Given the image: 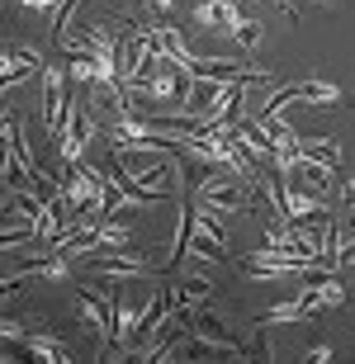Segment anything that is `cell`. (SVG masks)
<instances>
[{
    "label": "cell",
    "mask_w": 355,
    "mask_h": 364,
    "mask_svg": "<svg viewBox=\"0 0 355 364\" xmlns=\"http://www.w3.org/2000/svg\"><path fill=\"white\" fill-rule=\"evenodd\" d=\"M0 71H5V90H14V85L24 81L28 71H43V57L33 53V48H19V53L10 48V53L0 57Z\"/></svg>",
    "instance_id": "obj_7"
},
{
    "label": "cell",
    "mask_w": 355,
    "mask_h": 364,
    "mask_svg": "<svg viewBox=\"0 0 355 364\" xmlns=\"http://www.w3.org/2000/svg\"><path fill=\"white\" fill-rule=\"evenodd\" d=\"M308 360H313V364H327L332 350H327V346H317V350H308Z\"/></svg>",
    "instance_id": "obj_17"
},
{
    "label": "cell",
    "mask_w": 355,
    "mask_h": 364,
    "mask_svg": "<svg viewBox=\"0 0 355 364\" xmlns=\"http://www.w3.org/2000/svg\"><path fill=\"white\" fill-rule=\"evenodd\" d=\"M341 203H346V213H355V171L346 176V189H341Z\"/></svg>",
    "instance_id": "obj_15"
},
{
    "label": "cell",
    "mask_w": 355,
    "mask_h": 364,
    "mask_svg": "<svg viewBox=\"0 0 355 364\" xmlns=\"http://www.w3.org/2000/svg\"><path fill=\"white\" fill-rule=\"evenodd\" d=\"M237 43H242V53H251V48L260 43V24H256V19H242V28H237Z\"/></svg>",
    "instance_id": "obj_14"
},
{
    "label": "cell",
    "mask_w": 355,
    "mask_h": 364,
    "mask_svg": "<svg viewBox=\"0 0 355 364\" xmlns=\"http://www.w3.org/2000/svg\"><path fill=\"white\" fill-rule=\"evenodd\" d=\"M14 274H38V279H71V256L53 251L48 260H24V265H14Z\"/></svg>",
    "instance_id": "obj_9"
},
{
    "label": "cell",
    "mask_w": 355,
    "mask_h": 364,
    "mask_svg": "<svg viewBox=\"0 0 355 364\" xmlns=\"http://www.w3.org/2000/svg\"><path fill=\"white\" fill-rule=\"evenodd\" d=\"M242 270L251 274V279H275V274H308V270H322V260L317 256H299V251H256V256L242 260Z\"/></svg>",
    "instance_id": "obj_2"
},
{
    "label": "cell",
    "mask_w": 355,
    "mask_h": 364,
    "mask_svg": "<svg viewBox=\"0 0 355 364\" xmlns=\"http://www.w3.org/2000/svg\"><path fill=\"white\" fill-rule=\"evenodd\" d=\"M95 228H100V237H105V246H128V237H133V228H123L119 218H100Z\"/></svg>",
    "instance_id": "obj_12"
},
{
    "label": "cell",
    "mask_w": 355,
    "mask_h": 364,
    "mask_svg": "<svg viewBox=\"0 0 355 364\" xmlns=\"http://www.w3.org/2000/svg\"><path fill=\"white\" fill-rule=\"evenodd\" d=\"M95 105L90 100H76L71 105V119H67V133H62V161L67 166H81L85 147H90V133H95Z\"/></svg>",
    "instance_id": "obj_4"
},
{
    "label": "cell",
    "mask_w": 355,
    "mask_h": 364,
    "mask_svg": "<svg viewBox=\"0 0 355 364\" xmlns=\"http://www.w3.org/2000/svg\"><path fill=\"white\" fill-rule=\"evenodd\" d=\"M299 151H303V156H308V161L327 166L332 176L341 171V147H337L332 137H299Z\"/></svg>",
    "instance_id": "obj_8"
},
{
    "label": "cell",
    "mask_w": 355,
    "mask_h": 364,
    "mask_svg": "<svg viewBox=\"0 0 355 364\" xmlns=\"http://www.w3.org/2000/svg\"><path fill=\"white\" fill-rule=\"evenodd\" d=\"M194 199L208 203V208H218V213H242V208H256V199H251L242 185H233L228 176H204L199 185H194Z\"/></svg>",
    "instance_id": "obj_3"
},
{
    "label": "cell",
    "mask_w": 355,
    "mask_h": 364,
    "mask_svg": "<svg viewBox=\"0 0 355 364\" xmlns=\"http://www.w3.org/2000/svg\"><path fill=\"white\" fill-rule=\"evenodd\" d=\"M346 265H355V237L351 242H337V251H332V274L346 270Z\"/></svg>",
    "instance_id": "obj_13"
},
{
    "label": "cell",
    "mask_w": 355,
    "mask_h": 364,
    "mask_svg": "<svg viewBox=\"0 0 355 364\" xmlns=\"http://www.w3.org/2000/svg\"><path fill=\"white\" fill-rule=\"evenodd\" d=\"M24 350L38 355V360H53V364H67V360H71L67 346H62L57 336H43V331H28V336H24Z\"/></svg>",
    "instance_id": "obj_10"
},
{
    "label": "cell",
    "mask_w": 355,
    "mask_h": 364,
    "mask_svg": "<svg viewBox=\"0 0 355 364\" xmlns=\"http://www.w3.org/2000/svg\"><path fill=\"white\" fill-rule=\"evenodd\" d=\"M223 85H228V81H213V76H194L190 90H185V100H180V114H185V119H199V109L213 105V100L223 95Z\"/></svg>",
    "instance_id": "obj_6"
},
{
    "label": "cell",
    "mask_w": 355,
    "mask_h": 364,
    "mask_svg": "<svg viewBox=\"0 0 355 364\" xmlns=\"http://www.w3.org/2000/svg\"><path fill=\"white\" fill-rule=\"evenodd\" d=\"M67 81H71L67 67H43V123H48V137L53 142H62L71 105H76V95L67 90Z\"/></svg>",
    "instance_id": "obj_1"
},
{
    "label": "cell",
    "mask_w": 355,
    "mask_h": 364,
    "mask_svg": "<svg viewBox=\"0 0 355 364\" xmlns=\"http://www.w3.org/2000/svg\"><path fill=\"white\" fill-rule=\"evenodd\" d=\"M24 10H62V0H19Z\"/></svg>",
    "instance_id": "obj_16"
},
{
    "label": "cell",
    "mask_w": 355,
    "mask_h": 364,
    "mask_svg": "<svg viewBox=\"0 0 355 364\" xmlns=\"http://www.w3.org/2000/svg\"><path fill=\"white\" fill-rule=\"evenodd\" d=\"M194 19L204 28H223V33H233L242 28V10H237V0H199V10H194Z\"/></svg>",
    "instance_id": "obj_5"
},
{
    "label": "cell",
    "mask_w": 355,
    "mask_h": 364,
    "mask_svg": "<svg viewBox=\"0 0 355 364\" xmlns=\"http://www.w3.org/2000/svg\"><path fill=\"white\" fill-rule=\"evenodd\" d=\"M180 294H185V303H199V298H213V279L208 274H190V279H176Z\"/></svg>",
    "instance_id": "obj_11"
},
{
    "label": "cell",
    "mask_w": 355,
    "mask_h": 364,
    "mask_svg": "<svg viewBox=\"0 0 355 364\" xmlns=\"http://www.w3.org/2000/svg\"><path fill=\"white\" fill-rule=\"evenodd\" d=\"M152 5H157L161 14H171V5H176V0H152Z\"/></svg>",
    "instance_id": "obj_18"
}]
</instances>
